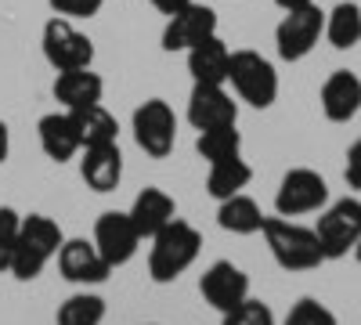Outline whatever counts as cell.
Here are the masks:
<instances>
[{
	"label": "cell",
	"mask_w": 361,
	"mask_h": 325,
	"mask_svg": "<svg viewBox=\"0 0 361 325\" xmlns=\"http://www.w3.org/2000/svg\"><path fill=\"white\" fill-rule=\"evenodd\" d=\"M282 325H336V314L329 311L322 300L304 297V300H296V304L289 307V314H286Z\"/></svg>",
	"instance_id": "cell-27"
},
{
	"label": "cell",
	"mask_w": 361,
	"mask_h": 325,
	"mask_svg": "<svg viewBox=\"0 0 361 325\" xmlns=\"http://www.w3.org/2000/svg\"><path fill=\"white\" fill-rule=\"evenodd\" d=\"M102 321H105V300L90 289L73 293L54 314V325H102Z\"/></svg>",
	"instance_id": "cell-25"
},
{
	"label": "cell",
	"mask_w": 361,
	"mask_h": 325,
	"mask_svg": "<svg viewBox=\"0 0 361 325\" xmlns=\"http://www.w3.org/2000/svg\"><path fill=\"white\" fill-rule=\"evenodd\" d=\"M54 260H58V271H62V278L73 282V286H83V289L102 286V282L112 275L109 260L98 253L94 239H66Z\"/></svg>",
	"instance_id": "cell-13"
},
{
	"label": "cell",
	"mask_w": 361,
	"mask_h": 325,
	"mask_svg": "<svg viewBox=\"0 0 361 325\" xmlns=\"http://www.w3.org/2000/svg\"><path fill=\"white\" fill-rule=\"evenodd\" d=\"M217 224L231 235H257L264 228V210L257 206V199L238 192V195L217 202Z\"/></svg>",
	"instance_id": "cell-22"
},
{
	"label": "cell",
	"mask_w": 361,
	"mask_h": 325,
	"mask_svg": "<svg viewBox=\"0 0 361 325\" xmlns=\"http://www.w3.org/2000/svg\"><path fill=\"white\" fill-rule=\"evenodd\" d=\"M275 4H279L282 11H293V8H307V4H314V0H275Z\"/></svg>",
	"instance_id": "cell-34"
},
{
	"label": "cell",
	"mask_w": 361,
	"mask_h": 325,
	"mask_svg": "<svg viewBox=\"0 0 361 325\" xmlns=\"http://www.w3.org/2000/svg\"><path fill=\"white\" fill-rule=\"evenodd\" d=\"M228 83L235 98L253 109H271L279 102V73L260 51H231Z\"/></svg>",
	"instance_id": "cell-4"
},
{
	"label": "cell",
	"mask_w": 361,
	"mask_h": 325,
	"mask_svg": "<svg viewBox=\"0 0 361 325\" xmlns=\"http://www.w3.org/2000/svg\"><path fill=\"white\" fill-rule=\"evenodd\" d=\"M141 243H145V239L137 235V228H134V221H130L127 210H105V214L94 221V246H98V253L109 260L112 271L123 268V264H130Z\"/></svg>",
	"instance_id": "cell-11"
},
{
	"label": "cell",
	"mask_w": 361,
	"mask_h": 325,
	"mask_svg": "<svg viewBox=\"0 0 361 325\" xmlns=\"http://www.w3.org/2000/svg\"><path fill=\"white\" fill-rule=\"evenodd\" d=\"M37 134H40V149L51 163H69L80 156V130L73 123V112H47L40 116L37 123Z\"/></svg>",
	"instance_id": "cell-17"
},
{
	"label": "cell",
	"mask_w": 361,
	"mask_h": 325,
	"mask_svg": "<svg viewBox=\"0 0 361 325\" xmlns=\"http://www.w3.org/2000/svg\"><path fill=\"white\" fill-rule=\"evenodd\" d=\"M206 37H217V11L209 4H188L180 8L177 15L166 18V29H163V51H188L195 44H202Z\"/></svg>",
	"instance_id": "cell-14"
},
{
	"label": "cell",
	"mask_w": 361,
	"mask_h": 325,
	"mask_svg": "<svg viewBox=\"0 0 361 325\" xmlns=\"http://www.w3.org/2000/svg\"><path fill=\"white\" fill-rule=\"evenodd\" d=\"M152 250H148V275L156 286H170L185 275L202 253V235L188 221L173 217L159 235H152Z\"/></svg>",
	"instance_id": "cell-1"
},
{
	"label": "cell",
	"mask_w": 361,
	"mask_h": 325,
	"mask_svg": "<svg viewBox=\"0 0 361 325\" xmlns=\"http://www.w3.org/2000/svg\"><path fill=\"white\" fill-rule=\"evenodd\" d=\"M47 4L62 18H94L105 8V0H47Z\"/></svg>",
	"instance_id": "cell-30"
},
{
	"label": "cell",
	"mask_w": 361,
	"mask_h": 325,
	"mask_svg": "<svg viewBox=\"0 0 361 325\" xmlns=\"http://www.w3.org/2000/svg\"><path fill=\"white\" fill-rule=\"evenodd\" d=\"M221 325H275V311H271L264 300H243L235 311L221 314Z\"/></svg>",
	"instance_id": "cell-29"
},
{
	"label": "cell",
	"mask_w": 361,
	"mask_h": 325,
	"mask_svg": "<svg viewBox=\"0 0 361 325\" xmlns=\"http://www.w3.org/2000/svg\"><path fill=\"white\" fill-rule=\"evenodd\" d=\"M148 4H152V8L159 11V15H166V18H170V15H177L180 8H188V4H195V0H148Z\"/></svg>",
	"instance_id": "cell-32"
},
{
	"label": "cell",
	"mask_w": 361,
	"mask_h": 325,
	"mask_svg": "<svg viewBox=\"0 0 361 325\" xmlns=\"http://www.w3.org/2000/svg\"><path fill=\"white\" fill-rule=\"evenodd\" d=\"M18 224L22 214L11 206H0V275L11 271V257H15V243H18Z\"/></svg>",
	"instance_id": "cell-28"
},
{
	"label": "cell",
	"mask_w": 361,
	"mask_h": 325,
	"mask_svg": "<svg viewBox=\"0 0 361 325\" xmlns=\"http://www.w3.org/2000/svg\"><path fill=\"white\" fill-rule=\"evenodd\" d=\"M195 152L206 163H221V159H235L243 156V134L235 127H217V130H199L195 137Z\"/></svg>",
	"instance_id": "cell-26"
},
{
	"label": "cell",
	"mask_w": 361,
	"mask_h": 325,
	"mask_svg": "<svg viewBox=\"0 0 361 325\" xmlns=\"http://www.w3.org/2000/svg\"><path fill=\"white\" fill-rule=\"evenodd\" d=\"M253 181V166L243 159V156H235V159H221V163H209V173H206V192L209 199H231L238 192H246Z\"/></svg>",
	"instance_id": "cell-21"
},
{
	"label": "cell",
	"mask_w": 361,
	"mask_h": 325,
	"mask_svg": "<svg viewBox=\"0 0 361 325\" xmlns=\"http://www.w3.org/2000/svg\"><path fill=\"white\" fill-rule=\"evenodd\" d=\"M66 235L58 228V221L44 217V214H29L18 224V243H15V257H11V271L18 282H33L44 275V268L58 257Z\"/></svg>",
	"instance_id": "cell-2"
},
{
	"label": "cell",
	"mask_w": 361,
	"mask_h": 325,
	"mask_svg": "<svg viewBox=\"0 0 361 325\" xmlns=\"http://www.w3.org/2000/svg\"><path fill=\"white\" fill-rule=\"evenodd\" d=\"M199 293H202V300L214 311L228 314L243 300H250V275L238 268V264H231V260H214L199 275Z\"/></svg>",
	"instance_id": "cell-10"
},
{
	"label": "cell",
	"mask_w": 361,
	"mask_h": 325,
	"mask_svg": "<svg viewBox=\"0 0 361 325\" xmlns=\"http://www.w3.org/2000/svg\"><path fill=\"white\" fill-rule=\"evenodd\" d=\"M8 156H11V130H8L4 120H0V166L8 163Z\"/></svg>",
	"instance_id": "cell-33"
},
{
	"label": "cell",
	"mask_w": 361,
	"mask_h": 325,
	"mask_svg": "<svg viewBox=\"0 0 361 325\" xmlns=\"http://www.w3.org/2000/svg\"><path fill=\"white\" fill-rule=\"evenodd\" d=\"M343 177L350 188H361V137L347 149V163H343Z\"/></svg>",
	"instance_id": "cell-31"
},
{
	"label": "cell",
	"mask_w": 361,
	"mask_h": 325,
	"mask_svg": "<svg viewBox=\"0 0 361 325\" xmlns=\"http://www.w3.org/2000/svg\"><path fill=\"white\" fill-rule=\"evenodd\" d=\"M130 221L137 228L141 239H152V235H159L173 217H177V202L173 195H166L163 188H141L130 202Z\"/></svg>",
	"instance_id": "cell-18"
},
{
	"label": "cell",
	"mask_w": 361,
	"mask_h": 325,
	"mask_svg": "<svg viewBox=\"0 0 361 325\" xmlns=\"http://www.w3.org/2000/svg\"><path fill=\"white\" fill-rule=\"evenodd\" d=\"M188 123L195 130H217L238 123V102L224 83H195L188 94Z\"/></svg>",
	"instance_id": "cell-12"
},
{
	"label": "cell",
	"mask_w": 361,
	"mask_h": 325,
	"mask_svg": "<svg viewBox=\"0 0 361 325\" xmlns=\"http://www.w3.org/2000/svg\"><path fill=\"white\" fill-rule=\"evenodd\" d=\"M329 202V185L325 177L311 166H293L275 192V214L279 217H304V214H318Z\"/></svg>",
	"instance_id": "cell-9"
},
{
	"label": "cell",
	"mask_w": 361,
	"mask_h": 325,
	"mask_svg": "<svg viewBox=\"0 0 361 325\" xmlns=\"http://www.w3.org/2000/svg\"><path fill=\"white\" fill-rule=\"evenodd\" d=\"M325 40L336 51H347V47L361 44V4L340 0V4L325 15Z\"/></svg>",
	"instance_id": "cell-24"
},
{
	"label": "cell",
	"mask_w": 361,
	"mask_h": 325,
	"mask_svg": "<svg viewBox=\"0 0 361 325\" xmlns=\"http://www.w3.org/2000/svg\"><path fill=\"white\" fill-rule=\"evenodd\" d=\"M80 177L90 192H116L123 181V152H119V141L112 145H90L80 152Z\"/></svg>",
	"instance_id": "cell-15"
},
{
	"label": "cell",
	"mask_w": 361,
	"mask_h": 325,
	"mask_svg": "<svg viewBox=\"0 0 361 325\" xmlns=\"http://www.w3.org/2000/svg\"><path fill=\"white\" fill-rule=\"evenodd\" d=\"M350 253H354V257H357V264H361V239H357V246H354Z\"/></svg>",
	"instance_id": "cell-35"
},
{
	"label": "cell",
	"mask_w": 361,
	"mask_h": 325,
	"mask_svg": "<svg viewBox=\"0 0 361 325\" xmlns=\"http://www.w3.org/2000/svg\"><path fill=\"white\" fill-rule=\"evenodd\" d=\"M73 123L80 130V145L90 149V145H112L119 137V123L116 116L98 102V105H83V109H73ZM80 149V152H83Z\"/></svg>",
	"instance_id": "cell-23"
},
{
	"label": "cell",
	"mask_w": 361,
	"mask_h": 325,
	"mask_svg": "<svg viewBox=\"0 0 361 325\" xmlns=\"http://www.w3.org/2000/svg\"><path fill=\"white\" fill-rule=\"evenodd\" d=\"M130 130H134V141L145 156L166 159L177 145V112L163 98H148L134 109Z\"/></svg>",
	"instance_id": "cell-7"
},
{
	"label": "cell",
	"mask_w": 361,
	"mask_h": 325,
	"mask_svg": "<svg viewBox=\"0 0 361 325\" xmlns=\"http://www.w3.org/2000/svg\"><path fill=\"white\" fill-rule=\"evenodd\" d=\"M318 102H322V112H325L329 123H350L361 112V80L347 69L329 73L325 83H322Z\"/></svg>",
	"instance_id": "cell-16"
},
{
	"label": "cell",
	"mask_w": 361,
	"mask_h": 325,
	"mask_svg": "<svg viewBox=\"0 0 361 325\" xmlns=\"http://www.w3.org/2000/svg\"><path fill=\"white\" fill-rule=\"evenodd\" d=\"M314 235H318V246H322L325 260L347 257L361 239V199L347 195V199H336L333 206H325L318 214Z\"/></svg>",
	"instance_id": "cell-5"
},
{
	"label": "cell",
	"mask_w": 361,
	"mask_h": 325,
	"mask_svg": "<svg viewBox=\"0 0 361 325\" xmlns=\"http://www.w3.org/2000/svg\"><path fill=\"white\" fill-rule=\"evenodd\" d=\"M188 73L195 83H228V66H231V47L221 37H206L202 44L188 47Z\"/></svg>",
	"instance_id": "cell-20"
},
{
	"label": "cell",
	"mask_w": 361,
	"mask_h": 325,
	"mask_svg": "<svg viewBox=\"0 0 361 325\" xmlns=\"http://www.w3.org/2000/svg\"><path fill=\"white\" fill-rule=\"evenodd\" d=\"M322 37H325V11L318 4L293 8L282 15L275 29V51L282 62H300V58H307L318 47Z\"/></svg>",
	"instance_id": "cell-8"
},
{
	"label": "cell",
	"mask_w": 361,
	"mask_h": 325,
	"mask_svg": "<svg viewBox=\"0 0 361 325\" xmlns=\"http://www.w3.org/2000/svg\"><path fill=\"white\" fill-rule=\"evenodd\" d=\"M54 102L62 105L66 112L73 109H83V105H98L102 94H105V80L94 73V69H66L54 76Z\"/></svg>",
	"instance_id": "cell-19"
},
{
	"label": "cell",
	"mask_w": 361,
	"mask_h": 325,
	"mask_svg": "<svg viewBox=\"0 0 361 325\" xmlns=\"http://www.w3.org/2000/svg\"><path fill=\"white\" fill-rule=\"evenodd\" d=\"M40 47H44V58H47V66L54 73L94 66V40H90L87 33H80V29L73 25V18H62V15L47 18Z\"/></svg>",
	"instance_id": "cell-6"
},
{
	"label": "cell",
	"mask_w": 361,
	"mask_h": 325,
	"mask_svg": "<svg viewBox=\"0 0 361 325\" xmlns=\"http://www.w3.org/2000/svg\"><path fill=\"white\" fill-rule=\"evenodd\" d=\"M260 235L282 271H314L325 264L314 228L296 224L293 217H264Z\"/></svg>",
	"instance_id": "cell-3"
}]
</instances>
